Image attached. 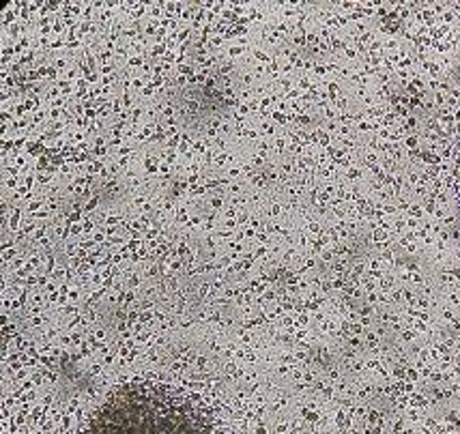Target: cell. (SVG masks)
Returning a JSON list of instances; mask_svg holds the SVG:
<instances>
[{
    "label": "cell",
    "mask_w": 460,
    "mask_h": 434,
    "mask_svg": "<svg viewBox=\"0 0 460 434\" xmlns=\"http://www.w3.org/2000/svg\"><path fill=\"white\" fill-rule=\"evenodd\" d=\"M91 434H207L202 421L179 400L153 389L114 395L97 413Z\"/></svg>",
    "instance_id": "1"
}]
</instances>
